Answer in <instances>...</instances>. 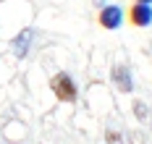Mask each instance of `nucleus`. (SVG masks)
Wrapping results in <instances>:
<instances>
[{
	"label": "nucleus",
	"instance_id": "nucleus-1",
	"mask_svg": "<svg viewBox=\"0 0 152 144\" xmlns=\"http://www.w3.org/2000/svg\"><path fill=\"white\" fill-rule=\"evenodd\" d=\"M50 87H53V92H55V97L61 102H74L76 100V87H74V79L68 73H58Z\"/></svg>",
	"mask_w": 152,
	"mask_h": 144
},
{
	"label": "nucleus",
	"instance_id": "nucleus-2",
	"mask_svg": "<svg viewBox=\"0 0 152 144\" xmlns=\"http://www.w3.org/2000/svg\"><path fill=\"white\" fill-rule=\"evenodd\" d=\"M129 18H131L134 26H147V24H152V5L137 0V3L131 5V11H129Z\"/></svg>",
	"mask_w": 152,
	"mask_h": 144
},
{
	"label": "nucleus",
	"instance_id": "nucleus-3",
	"mask_svg": "<svg viewBox=\"0 0 152 144\" xmlns=\"http://www.w3.org/2000/svg\"><path fill=\"white\" fill-rule=\"evenodd\" d=\"M100 24H102L105 29H118V26H121V8H118V5H107V8H102Z\"/></svg>",
	"mask_w": 152,
	"mask_h": 144
},
{
	"label": "nucleus",
	"instance_id": "nucleus-4",
	"mask_svg": "<svg viewBox=\"0 0 152 144\" xmlns=\"http://www.w3.org/2000/svg\"><path fill=\"white\" fill-rule=\"evenodd\" d=\"M113 81L118 84L121 92H129V89H131V76H129V71H126L123 65H115V68H113Z\"/></svg>",
	"mask_w": 152,
	"mask_h": 144
},
{
	"label": "nucleus",
	"instance_id": "nucleus-5",
	"mask_svg": "<svg viewBox=\"0 0 152 144\" xmlns=\"http://www.w3.org/2000/svg\"><path fill=\"white\" fill-rule=\"evenodd\" d=\"M139 3H152V0H139Z\"/></svg>",
	"mask_w": 152,
	"mask_h": 144
}]
</instances>
